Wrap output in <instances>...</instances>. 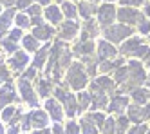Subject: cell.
<instances>
[{"label": "cell", "instance_id": "cell-29", "mask_svg": "<svg viewBox=\"0 0 150 134\" xmlns=\"http://www.w3.org/2000/svg\"><path fill=\"white\" fill-rule=\"evenodd\" d=\"M78 102H80V109H87L89 105H91V94H87V93H80L78 94Z\"/></svg>", "mask_w": 150, "mask_h": 134}, {"label": "cell", "instance_id": "cell-56", "mask_svg": "<svg viewBox=\"0 0 150 134\" xmlns=\"http://www.w3.org/2000/svg\"><path fill=\"white\" fill-rule=\"evenodd\" d=\"M107 2H114V0H107Z\"/></svg>", "mask_w": 150, "mask_h": 134}, {"label": "cell", "instance_id": "cell-31", "mask_svg": "<svg viewBox=\"0 0 150 134\" xmlns=\"http://www.w3.org/2000/svg\"><path fill=\"white\" fill-rule=\"evenodd\" d=\"M85 118H89L92 123L96 125V127H101V123L105 121V118H103V114H100V113H92V114H89V116H85Z\"/></svg>", "mask_w": 150, "mask_h": 134}, {"label": "cell", "instance_id": "cell-9", "mask_svg": "<svg viewBox=\"0 0 150 134\" xmlns=\"http://www.w3.org/2000/svg\"><path fill=\"white\" fill-rule=\"evenodd\" d=\"M98 54H100L101 60H110V58H114L117 54V51H116L114 46H110L109 42H100L98 43Z\"/></svg>", "mask_w": 150, "mask_h": 134}, {"label": "cell", "instance_id": "cell-39", "mask_svg": "<svg viewBox=\"0 0 150 134\" xmlns=\"http://www.w3.org/2000/svg\"><path fill=\"white\" fill-rule=\"evenodd\" d=\"M67 134H80V130H78V123H74V121H69V123H67Z\"/></svg>", "mask_w": 150, "mask_h": 134}, {"label": "cell", "instance_id": "cell-3", "mask_svg": "<svg viewBox=\"0 0 150 134\" xmlns=\"http://www.w3.org/2000/svg\"><path fill=\"white\" fill-rule=\"evenodd\" d=\"M128 35H130V27H127V26H109V27H105V36L109 38L110 42L117 43V42H121L125 40Z\"/></svg>", "mask_w": 150, "mask_h": 134}, {"label": "cell", "instance_id": "cell-25", "mask_svg": "<svg viewBox=\"0 0 150 134\" xmlns=\"http://www.w3.org/2000/svg\"><path fill=\"white\" fill-rule=\"evenodd\" d=\"M94 9H98V7H94L92 4H89V2H83L80 4V15L83 16V18H91V15L94 13Z\"/></svg>", "mask_w": 150, "mask_h": 134}, {"label": "cell", "instance_id": "cell-50", "mask_svg": "<svg viewBox=\"0 0 150 134\" xmlns=\"http://www.w3.org/2000/svg\"><path fill=\"white\" fill-rule=\"evenodd\" d=\"M36 2H38V4H44V6H47V4H49V0H36Z\"/></svg>", "mask_w": 150, "mask_h": 134}, {"label": "cell", "instance_id": "cell-51", "mask_svg": "<svg viewBox=\"0 0 150 134\" xmlns=\"http://www.w3.org/2000/svg\"><path fill=\"white\" fill-rule=\"evenodd\" d=\"M145 13H146V15H148V16H150V4H148V6H146V9H145Z\"/></svg>", "mask_w": 150, "mask_h": 134}, {"label": "cell", "instance_id": "cell-2", "mask_svg": "<svg viewBox=\"0 0 150 134\" xmlns=\"http://www.w3.org/2000/svg\"><path fill=\"white\" fill-rule=\"evenodd\" d=\"M67 83L72 89H83L85 83H87V74H85V69L81 67V63H72L71 69L67 73Z\"/></svg>", "mask_w": 150, "mask_h": 134}, {"label": "cell", "instance_id": "cell-17", "mask_svg": "<svg viewBox=\"0 0 150 134\" xmlns=\"http://www.w3.org/2000/svg\"><path fill=\"white\" fill-rule=\"evenodd\" d=\"M45 16L52 22V24H60V20H62V9L56 7V6H49L45 9Z\"/></svg>", "mask_w": 150, "mask_h": 134}, {"label": "cell", "instance_id": "cell-26", "mask_svg": "<svg viewBox=\"0 0 150 134\" xmlns=\"http://www.w3.org/2000/svg\"><path fill=\"white\" fill-rule=\"evenodd\" d=\"M81 129H83V134H96V132H98V127H96L89 118L81 120Z\"/></svg>", "mask_w": 150, "mask_h": 134}, {"label": "cell", "instance_id": "cell-42", "mask_svg": "<svg viewBox=\"0 0 150 134\" xmlns=\"http://www.w3.org/2000/svg\"><path fill=\"white\" fill-rule=\"evenodd\" d=\"M139 31L141 33H150V22H146V20H141V24H139Z\"/></svg>", "mask_w": 150, "mask_h": 134}, {"label": "cell", "instance_id": "cell-24", "mask_svg": "<svg viewBox=\"0 0 150 134\" xmlns=\"http://www.w3.org/2000/svg\"><path fill=\"white\" fill-rule=\"evenodd\" d=\"M78 7L74 6V4H71V2H63V6H62V13L65 15L67 18H74L78 15V11H76Z\"/></svg>", "mask_w": 150, "mask_h": 134}, {"label": "cell", "instance_id": "cell-33", "mask_svg": "<svg viewBox=\"0 0 150 134\" xmlns=\"http://www.w3.org/2000/svg\"><path fill=\"white\" fill-rule=\"evenodd\" d=\"M16 24H18V27H29L31 26V18L25 16V15H18L16 16Z\"/></svg>", "mask_w": 150, "mask_h": 134}, {"label": "cell", "instance_id": "cell-4", "mask_svg": "<svg viewBox=\"0 0 150 134\" xmlns=\"http://www.w3.org/2000/svg\"><path fill=\"white\" fill-rule=\"evenodd\" d=\"M114 16H116V7L112 4H105V6L98 7V22H100V26H103V27L112 26Z\"/></svg>", "mask_w": 150, "mask_h": 134}, {"label": "cell", "instance_id": "cell-41", "mask_svg": "<svg viewBox=\"0 0 150 134\" xmlns=\"http://www.w3.org/2000/svg\"><path fill=\"white\" fill-rule=\"evenodd\" d=\"M146 132V125H137L132 130H128V134H145Z\"/></svg>", "mask_w": 150, "mask_h": 134}, {"label": "cell", "instance_id": "cell-57", "mask_svg": "<svg viewBox=\"0 0 150 134\" xmlns=\"http://www.w3.org/2000/svg\"><path fill=\"white\" fill-rule=\"evenodd\" d=\"M0 11H2V4H0Z\"/></svg>", "mask_w": 150, "mask_h": 134}, {"label": "cell", "instance_id": "cell-52", "mask_svg": "<svg viewBox=\"0 0 150 134\" xmlns=\"http://www.w3.org/2000/svg\"><path fill=\"white\" fill-rule=\"evenodd\" d=\"M0 134H4V127H2V123H0Z\"/></svg>", "mask_w": 150, "mask_h": 134}, {"label": "cell", "instance_id": "cell-7", "mask_svg": "<svg viewBox=\"0 0 150 134\" xmlns=\"http://www.w3.org/2000/svg\"><path fill=\"white\" fill-rule=\"evenodd\" d=\"M141 16L136 9H128V7H121L117 11V18H120L123 24H136V20Z\"/></svg>", "mask_w": 150, "mask_h": 134}, {"label": "cell", "instance_id": "cell-1", "mask_svg": "<svg viewBox=\"0 0 150 134\" xmlns=\"http://www.w3.org/2000/svg\"><path fill=\"white\" fill-rule=\"evenodd\" d=\"M121 53L123 54H128V56H137V58H148L150 54V49L146 46H143V40L141 38H130L128 42L123 43L121 47Z\"/></svg>", "mask_w": 150, "mask_h": 134}, {"label": "cell", "instance_id": "cell-13", "mask_svg": "<svg viewBox=\"0 0 150 134\" xmlns=\"http://www.w3.org/2000/svg\"><path fill=\"white\" fill-rule=\"evenodd\" d=\"M78 33V24L76 22H65V24H62V31H60V38H63V40H69V38H72L74 35Z\"/></svg>", "mask_w": 150, "mask_h": 134}, {"label": "cell", "instance_id": "cell-22", "mask_svg": "<svg viewBox=\"0 0 150 134\" xmlns=\"http://www.w3.org/2000/svg\"><path fill=\"white\" fill-rule=\"evenodd\" d=\"M92 47H94V46H92V42H91V40H87V42L81 40L78 46L74 47V51H76L78 54H91V53H92Z\"/></svg>", "mask_w": 150, "mask_h": 134}, {"label": "cell", "instance_id": "cell-47", "mask_svg": "<svg viewBox=\"0 0 150 134\" xmlns=\"http://www.w3.org/2000/svg\"><path fill=\"white\" fill-rule=\"evenodd\" d=\"M33 76H35V69H29V71L24 74V80H31Z\"/></svg>", "mask_w": 150, "mask_h": 134}, {"label": "cell", "instance_id": "cell-14", "mask_svg": "<svg viewBox=\"0 0 150 134\" xmlns=\"http://www.w3.org/2000/svg\"><path fill=\"white\" fill-rule=\"evenodd\" d=\"M52 27H49V26H45V24H40V26H36L35 27V31H33V36L36 38V40H49L51 36H52Z\"/></svg>", "mask_w": 150, "mask_h": 134}, {"label": "cell", "instance_id": "cell-48", "mask_svg": "<svg viewBox=\"0 0 150 134\" xmlns=\"http://www.w3.org/2000/svg\"><path fill=\"white\" fill-rule=\"evenodd\" d=\"M52 134H62V127L60 125H54V127H52Z\"/></svg>", "mask_w": 150, "mask_h": 134}, {"label": "cell", "instance_id": "cell-23", "mask_svg": "<svg viewBox=\"0 0 150 134\" xmlns=\"http://www.w3.org/2000/svg\"><path fill=\"white\" fill-rule=\"evenodd\" d=\"M11 18H13V9H9L6 15L0 16V36H2L4 31L9 27V22H11Z\"/></svg>", "mask_w": 150, "mask_h": 134}, {"label": "cell", "instance_id": "cell-49", "mask_svg": "<svg viewBox=\"0 0 150 134\" xmlns=\"http://www.w3.org/2000/svg\"><path fill=\"white\" fill-rule=\"evenodd\" d=\"M15 0H0V4H4V6H13Z\"/></svg>", "mask_w": 150, "mask_h": 134}, {"label": "cell", "instance_id": "cell-35", "mask_svg": "<svg viewBox=\"0 0 150 134\" xmlns=\"http://www.w3.org/2000/svg\"><path fill=\"white\" fill-rule=\"evenodd\" d=\"M116 125H117V134H123L125 129H127V125H128V120L127 118H120V120L116 121Z\"/></svg>", "mask_w": 150, "mask_h": 134}, {"label": "cell", "instance_id": "cell-44", "mask_svg": "<svg viewBox=\"0 0 150 134\" xmlns=\"http://www.w3.org/2000/svg\"><path fill=\"white\" fill-rule=\"evenodd\" d=\"M20 38V29H13L11 33H9V40H13V42H16Z\"/></svg>", "mask_w": 150, "mask_h": 134}, {"label": "cell", "instance_id": "cell-38", "mask_svg": "<svg viewBox=\"0 0 150 134\" xmlns=\"http://www.w3.org/2000/svg\"><path fill=\"white\" fill-rule=\"evenodd\" d=\"M16 110H18V109H15V107H7V109L4 110L2 118H4V120H11V118H13V116L16 114Z\"/></svg>", "mask_w": 150, "mask_h": 134}, {"label": "cell", "instance_id": "cell-15", "mask_svg": "<svg viewBox=\"0 0 150 134\" xmlns=\"http://www.w3.org/2000/svg\"><path fill=\"white\" fill-rule=\"evenodd\" d=\"M31 127H38V129H44L47 125V114L42 113V110H35L33 114H31Z\"/></svg>", "mask_w": 150, "mask_h": 134}, {"label": "cell", "instance_id": "cell-59", "mask_svg": "<svg viewBox=\"0 0 150 134\" xmlns=\"http://www.w3.org/2000/svg\"><path fill=\"white\" fill-rule=\"evenodd\" d=\"M56 2H62V0H56Z\"/></svg>", "mask_w": 150, "mask_h": 134}, {"label": "cell", "instance_id": "cell-10", "mask_svg": "<svg viewBox=\"0 0 150 134\" xmlns=\"http://www.w3.org/2000/svg\"><path fill=\"white\" fill-rule=\"evenodd\" d=\"M16 96H15V87L11 82H7L4 87H2V91H0V105H6L9 102H13Z\"/></svg>", "mask_w": 150, "mask_h": 134}, {"label": "cell", "instance_id": "cell-8", "mask_svg": "<svg viewBox=\"0 0 150 134\" xmlns=\"http://www.w3.org/2000/svg\"><path fill=\"white\" fill-rule=\"evenodd\" d=\"M20 93H22V98L25 100L29 105H36V103H38V100H36V96H35V93H33V87L29 85L27 80H22V82H20Z\"/></svg>", "mask_w": 150, "mask_h": 134}, {"label": "cell", "instance_id": "cell-46", "mask_svg": "<svg viewBox=\"0 0 150 134\" xmlns=\"http://www.w3.org/2000/svg\"><path fill=\"white\" fill-rule=\"evenodd\" d=\"M143 120H150V103L143 109Z\"/></svg>", "mask_w": 150, "mask_h": 134}, {"label": "cell", "instance_id": "cell-58", "mask_svg": "<svg viewBox=\"0 0 150 134\" xmlns=\"http://www.w3.org/2000/svg\"><path fill=\"white\" fill-rule=\"evenodd\" d=\"M148 62H150V54H148Z\"/></svg>", "mask_w": 150, "mask_h": 134}, {"label": "cell", "instance_id": "cell-34", "mask_svg": "<svg viewBox=\"0 0 150 134\" xmlns=\"http://www.w3.org/2000/svg\"><path fill=\"white\" fill-rule=\"evenodd\" d=\"M2 46L7 53H16V42H13V40H4Z\"/></svg>", "mask_w": 150, "mask_h": 134}, {"label": "cell", "instance_id": "cell-11", "mask_svg": "<svg viewBox=\"0 0 150 134\" xmlns=\"http://www.w3.org/2000/svg\"><path fill=\"white\" fill-rule=\"evenodd\" d=\"M91 98H94V109H100V107L107 105V98H105L103 89L96 83H92V96Z\"/></svg>", "mask_w": 150, "mask_h": 134}, {"label": "cell", "instance_id": "cell-28", "mask_svg": "<svg viewBox=\"0 0 150 134\" xmlns=\"http://www.w3.org/2000/svg\"><path fill=\"white\" fill-rule=\"evenodd\" d=\"M24 47L27 51H36V47H38L36 38L35 36H24Z\"/></svg>", "mask_w": 150, "mask_h": 134}, {"label": "cell", "instance_id": "cell-6", "mask_svg": "<svg viewBox=\"0 0 150 134\" xmlns=\"http://www.w3.org/2000/svg\"><path fill=\"white\" fill-rule=\"evenodd\" d=\"M127 67H128V76L132 78V83H141V82L145 80V69H143L141 63L130 62Z\"/></svg>", "mask_w": 150, "mask_h": 134}, {"label": "cell", "instance_id": "cell-43", "mask_svg": "<svg viewBox=\"0 0 150 134\" xmlns=\"http://www.w3.org/2000/svg\"><path fill=\"white\" fill-rule=\"evenodd\" d=\"M31 2H33V0H16V6H18L20 9H27V7L31 6Z\"/></svg>", "mask_w": 150, "mask_h": 134}, {"label": "cell", "instance_id": "cell-60", "mask_svg": "<svg viewBox=\"0 0 150 134\" xmlns=\"http://www.w3.org/2000/svg\"><path fill=\"white\" fill-rule=\"evenodd\" d=\"M146 134H150V132H146Z\"/></svg>", "mask_w": 150, "mask_h": 134}, {"label": "cell", "instance_id": "cell-54", "mask_svg": "<svg viewBox=\"0 0 150 134\" xmlns=\"http://www.w3.org/2000/svg\"><path fill=\"white\" fill-rule=\"evenodd\" d=\"M148 87H150V76H148Z\"/></svg>", "mask_w": 150, "mask_h": 134}, {"label": "cell", "instance_id": "cell-53", "mask_svg": "<svg viewBox=\"0 0 150 134\" xmlns=\"http://www.w3.org/2000/svg\"><path fill=\"white\" fill-rule=\"evenodd\" d=\"M36 134H47V132H36Z\"/></svg>", "mask_w": 150, "mask_h": 134}, {"label": "cell", "instance_id": "cell-37", "mask_svg": "<svg viewBox=\"0 0 150 134\" xmlns=\"http://www.w3.org/2000/svg\"><path fill=\"white\" fill-rule=\"evenodd\" d=\"M114 125H116L114 120H107V121H105V127H103V134H112Z\"/></svg>", "mask_w": 150, "mask_h": 134}, {"label": "cell", "instance_id": "cell-18", "mask_svg": "<svg viewBox=\"0 0 150 134\" xmlns=\"http://www.w3.org/2000/svg\"><path fill=\"white\" fill-rule=\"evenodd\" d=\"M127 103H128L127 96H114L112 103H110V110L112 113H121V110L127 107Z\"/></svg>", "mask_w": 150, "mask_h": 134}, {"label": "cell", "instance_id": "cell-21", "mask_svg": "<svg viewBox=\"0 0 150 134\" xmlns=\"http://www.w3.org/2000/svg\"><path fill=\"white\" fill-rule=\"evenodd\" d=\"M96 33H98V27L92 20H87V24L83 27V40H91V36H94Z\"/></svg>", "mask_w": 150, "mask_h": 134}, {"label": "cell", "instance_id": "cell-16", "mask_svg": "<svg viewBox=\"0 0 150 134\" xmlns=\"http://www.w3.org/2000/svg\"><path fill=\"white\" fill-rule=\"evenodd\" d=\"M45 109L49 110V114H51L52 120H56V121L62 120V107L56 103V100H49V102L45 103Z\"/></svg>", "mask_w": 150, "mask_h": 134}, {"label": "cell", "instance_id": "cell-12", "mask_svg": "<svg viewBox=\"0 0 150 134\" xmlns=\"http://www.w3.org/2000/svg\"><path fill=\"white\" fill-rule=\"evenodd\" d=\"M27 54L25 53H20V51H16L13 56H11V60H9V67H13L15 71H20L22 67H25V63H27Z\"/></svg>", "mask_w": 150, "mask_h": 134}, {"label": "cell", "instance_id": "cell-27", "mask_svg": "<svg viewBox=\"0 0 150 134\" xmlns=\"http://www.w3.org/2000/svg\"><path fill=\"white\" fill-rule=\"evenodd\" d=\"M47 51H49V47H44L42 51H38L36 58H35V69H40V67L44 65V62H45V58H47Z\"/></svg>", "mask_w": 150, "mask_h": 134}, {"label": "cell", "instance_id": "cell-45", "mask_svg": "<svg viewBox=\"0 0 150 134\" xmlns=\"http://www.w3.org/2000/svg\"><path fill=\"white\" fill-rule=\"evenodd\" d=\"M121 2L125 6H139V4H143V0H121Z\"/></svg>", "mask_w": 150, "mask_h": 134}, {"label": "cell", "instance_id": "cell-55", "mask_svg": "<svg viewBox=\"0 0 150 134\" xmlns=\"http://www.w3.org/2000/svg\"><path fill=\"white\" fill-rule=\"evenodd\" d=\"M85 2H92V0H85Z\"/></svg>", "mask_w": 150, "mask_h": 134}, {"label": "cell", "instance_id": "cell-5", "mask_svg": "<svg viewBox=\"0 0 150 134\" xmlns=\"http://www.w3.org/2000/svg\"><path fill=\"white\" fill-rule=\"evenodd\" d=\"M56 98H60V100L65 102V110H67V114L71 118L78 113V103H76V98H74L72 94L65 93L63 89H56Z\"/></svg>", "mask_w": 150, "mask_h": 134}, {"label": "cell", "instance_id": "cell-32", "mask_svg": "<svg viewBox=\"0 0 150 134\" xmlns=\"http://www.w3.org/2000/svg\"><path fill=\"white\" fill-rule=\"evenodd\" d=\"M127 76H128V67H121V69H117V71L114 73L116 82H123Z\"/></svg>", "mask_w": 150, "mask_h": 134}, {"label": "cell", "instance_id": "cell-36", "mask_svg": "<svg viewBox=\"0 0 150 134\" xmlns=\"http://www.w3.org/2000/svg\"><path fill=\"white\" fill-rule=\"evenodd\" d=\"M27 13L33 16V18H40L42 9H40V6H29V7H27Z\"/></svg>", "mask_w": 150, "mask_h": 134}, {"label": "cell", "instance_id": "cell-40", "mask_svg": "<svg viewBox=\"0 0 150 134\" xmlns=\"http://www.w3.org/2000/svg\"><path fill=\"white\" fill-rule=\"evenodd\" d=\"M7 78H9V73H7V69H6L4 65H0V83L7 82Z\"/></svg>", "mask_w": 150, "mask_h": 134}, {"label": "cell", "instance_id": "cell-19", "mask_svg": "<svg viewBox=\"0 0 150 134\" xmlns=\"http://www.w3.org/2000/svg\"><path fill=\"white\" fill-rule=\"evenodd\" d=\"M132 98L136 103H146L150 100V93L146 91V89H134L132 91Z\"/></svg>", "mask_w": 150, "mask_h": 134}, {"label": "cell", "instance_id": "cell-20", "mask_svg": "<svg viewBox=\"0 0 150 134\" xmlns=\"http://www.w3.org/2000/svg\"><path fill=\"white\" fill-rule=\"evenodd\" d=\"M128 120L141 121L143 120V109L137 107V105H130V107H128Z\"/></svg>", "mask_w": 150, "mask_h": 134}, {"label": "cell", "instance_id": "cell-30", "mask_svg": "<svg viewBox=\"0 0 150 134\" xmlns=\"http://www.w3.org/2000/svg\"><path fill=\"white\" fill-rule=\"evenodd\" d=\"M38 93H40V96H47L51 93V85H49L47 80H40L38 82Z\"/></svg>", "mask_w": 150, "mask_h": 134}]
</instances>
